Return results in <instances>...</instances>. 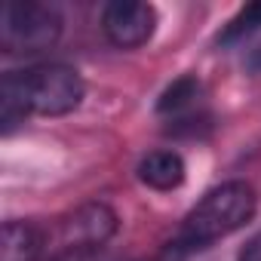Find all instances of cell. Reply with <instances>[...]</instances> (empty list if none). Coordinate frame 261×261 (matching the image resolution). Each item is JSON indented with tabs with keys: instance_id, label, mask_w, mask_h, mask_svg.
Returning a JSON list of instances; mask_svg holds the SVG:
<instances>
[{
	"instance_id": "cell-8",
	"label": "cell",
	"mask_w": 261,
	"mask_h": 261,
	"mask_svg": "<svg viewBox=\"0 0 261 261\" xmlns=\"http://www.w3.org/2000/svg\"><path fill=\"white\" fill-rule=\"evenodd\" d=\"M25 117H28V105H25L16 71H10V74H4V80H0V129H4V136L16 133V129L25 123Z\"/></svg>"
},
{
	"instance_id": "cell-2",
	"label": "cell",
	"mask_w": 261,
	"mask_h": 261,
	"mask_svg": "<svg viewBox=\"0 0 261 261\" xmlns=\"http://www.w3.org/2000/svg\"><path fill=\"white\" fill-rule=\"evenodd\" d=\"M62 37V13L37 0H10L0 13V46L10 56H37Z\"/></svg>"
},
{
	"instance_id": "cell-12",
	"label": "cell",
	"mask_w": 261,
	"mask_h": 261,
	"mask_svg": "<svg viewBox=\"0 0 261 261\" xmlns=\"http://www.w3.org/2000/svg\"><path fill=\"white\" fill-rule=\"evenodd\" d=\"M240 261H261V233L249 240V246L240 252Z\"/></svg>"
},
{
	"instance_id": "cell-11",
	"label": "cell",
	"mask_w": 261,
	"mask_h": 261,
	"mask_svg": "<svg viewBox=\"0 0 261 261\" xmlns=\"http://www.w3.org/2000/svg\"><path fill=\"white\" fill-rule=\"evenodd\" d=\"M53 261H120V258L105 252L101 246H68Z\"/></svg>"
},
{
	"instance_id": "cell-4",
	"label": "cell",
	"mask_w": 261,
	"mask_h": 261,
	"mask_svg": "<svg viewBox=\"0 0 261 261\" xmlns=\"http://www.w3.org/2000/svg\"><path fill=\"white\" fill-rule=\"evenodd\" d=\"M157 28V10L139 0H114L101 10V31L105 37L120 49L145 46L154 37Z\"/></svg>"
},
{
	"instance_id": "cell-7",
	"label": "cell",
	"mask_w": 261,
	"mask_h": 261,
	"mask_svg": "<svg viewBox=\"0 0 261 261\" xmlns=\"http://www.w3.org/2000/svg\"><path fill=\"white\" fill-rule=\"evenodd\" d=\"M40 246V230L28 221H7L0 230V261H34Z\"/></svg>"
},
{
	"instance_id": "cell-9",
	"label": "cell",
	"mask_w": 261,
	"mask_h": 261,
	"mask_svg": "<svg viewBox=\"0 0 261 261\" xmlns=\"http://www.w3.org/2000/svg\"><path fill=\"white\" fill-rule=\"evenodd\" d=\"M197 98H200V83L194 80V77H181V80H175L166 92H163V98H160V114H172V117H181V114H188L194 105H197Z\"/></svg>"
},
{
	"instance_id": "cell-10",
	"label": "cell",
	"mask_w": 261,
	"mask_h": 261,
	"mask_svg": "<svg viewBox=\"0 0 261 261\" xmlns=\"http://www.w3.org/2000/svg\"><path fill=\"white\" fill-rule=\"evenodd\" d=\"M255 31H261V4H249V7H243L227 25H224V31L218 34V43H237V40H243V37H249V34H255Z\"/></svg>"
},
{
	"instance_id": "cell-6",
	"label": "cell",
	"mask_w": 261,
	"mask_h": 261,
	"mask_svg": "<svg viewBox=\"0 0 261 261\" xmlns=\"http://www.w3.org/2000/svg\"><path fill=\"white\" fill-rule=\"evenodd\" d=\"M185 175H188V166L178 151H151L139 163V181L154 191H175L181 188Z\"/></svg>"
},
{
	"instance_id": "cell-3",
	"label": "cell",
	"mask_w": 261,
	"mask_h": 261,
	"mask_svg": "<svg viewBox=\"0 0 261 261\" xmlns=\"http://www.w3.org/2000/svg\"><path fill=\"white\" fill-rule=\"evenodd\" d=\"M28 114H40V117H65L71 111L80 108L86 86L83 77L59 62H46V65H34L25 71H16Z\"/></svg>"
},
{
	"instance_id": "cell-5",
	"label": "cell",
	"mask_w": 261,
	"mask_h": 261,
	"mask_svg": "<svg viewBox=\"0 0 261 261\" xmlns=\"http://www.w3.org/2000/svg\"><path fill=\"white\" fill-rule=\"evenodd\" d=\"M65 230H68V246H105L117 230V215L101 203H89L80 206L65 221Z\"/></svg>"
},
{
	"instance_id": "cell-1",
	"label": "cell",
	"mask_w": 261,
	"mask_h": 261,
	"mask_svg": "<svg viewBox=\"0 0 261 261\" xmlns=\"http://www.w3.org/2000/svg\"><path fill=\"white\" fill-rule=\"evenodd\" d=\"M255 209H258V197H255L252 185L224 181V185L206 191L203 200L185 215L181 227L172 237V249L175 252L206 249V246L237 233L240 227H246L252 221Z\"/></svg>"
}]
</instances>
